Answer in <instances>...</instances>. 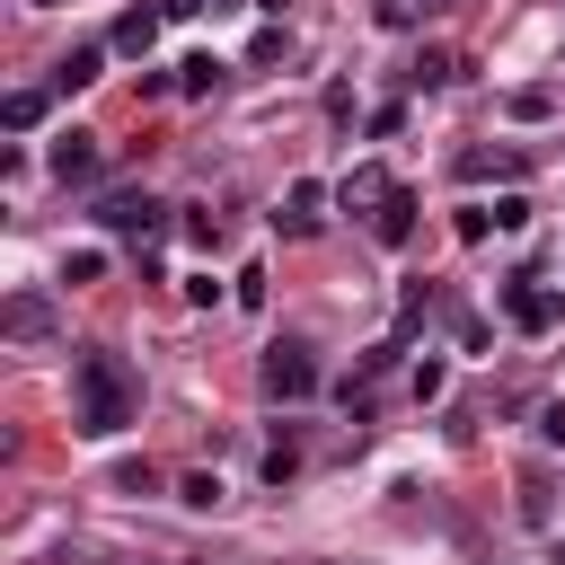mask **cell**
I'll return each mask as SVG.
<instances>
[{"instance_id": "obj_3", "label": "cell", "mask_w": 565, "mask_h": 565, "mask_svg": "<svg viewBox=\"0 0 565 565\" xmlns=\"http://www.w3.org/2000/svg\"><path fill=\"white\" fill-rule=\"evenodd\" d=\"M503 318L530 327V335H547V327L565 318V291H547V282H503Z\"/></svg>"}, {"instance_id": "obj_20", "label": "cell", "mask_w": 565, "mask_h": 565, "mask_svg": "<svg viewBox=\"0 0 565 565\" xmlns=\"http://www.w3.org/2000/svg\"><path fill=\"white\" fill-rule=\"evenodd\" d=\"M539 441H556V450H565V397H547V406H539Z\"/></svg>"}, {"instance_id": "obj_9", "label": "cell", "mask_w": 565, "mask_h": 565, "mask_svg": "<svg viewBox=\"0 0 565 565\" xmlns=\"http://www.w3.org/2000/svg\"><path fill=\"white\" fill-rule=\"evenodd\" d=\"M97 71H106V44H71V53H62V62H53V88H62V97H71V88H88V79H97Z\"/></svg>"}, {"instance_id": "obj_5", "label": "cell", "mask_w": 565, "mask_h": 565, "mask_svg": "<svg viewBox=\"0 0 565 565\" xmlns=\"http://www.w3.org/2000/svg\"><path fill=\"white\" fill-rule=\"evenodd\" d=\"M44 168H53L62 185H88V177H97V132H79V124H71V132H53Z\"/></svg>"}, {"instance_id": "obj_11", "label": "cell", "mask_w": 565, "mask_h": 565, "mask_svg": "<svg viewBox=\"0 0 565 565\" xmlns=\"http://www.w3.org/2000/svg\"><path fill=\"white\" fill-rule=\"evenodd\" d=\"M335 203H344V212H362V203L380 212V203H388V168H353V177L335 185Z\"/></svg>"}, {"instance_id": "obj_19", "label": "cell", "mask_w": 565, "mask_h": 565, "mask_svg": "<svg viewBox=\"0 0 565 565\" xmlns=\"http://www.w3.org/2000/svg\"><path fill=\"white\" fill-rule=\"evenodd\" d=\"M521 521H547V477H521Z\"/></svg>"}, {"instance_id": "obj_14", "label": "cell", "mask_w": 565, "mask_h": 565, "mask_svg": "<svg viewBox=\"0 0 565 565\" xmlns=\"http://www.w3.org/2000/svg\"><path fill=\"white\" fill-rule=\"evenodd\" d=\"M406 79H415V88H450V79H459V62H450V53H415V71H406Z\"/></svg>"}, {"instance_id": "obj_24", "label": "cell", "mask_w": 565, "mask_h": 565, "mask_svg": "<svg viewBox=\"0 0 565 565\" xmlns=\"http://www.w3.org/2000/svg\"><path fill=\"white\" fill-rule=\"evenodd\" d=\"M35 9H53V0H35Z\"/></svg>"}, {"instance_id": "obj_13", "label": "cell", "mask_w": 565, "mask_h": 565, "mask_svg": "<svg viewBox=\"0 0 565 565\" xmlns=\"http://www.w3.org/2000/svg\"><path fill=\"white\" fill-rule=\"evenodd\" d=\"M177 88H185V97H212V88H221V62H212V53L177 62Z\"/></svg>"}, {"instance_id": "obj_16", "label": "cell", "mask_w": 565, "mask_h": 565, "mask_svg": "<svg viewBox=\"0 0 565 565\" xmlns=\"http://www.w3.org/2000/svg\"><path fill=\"white\" fill-rule=\"evenodd\" d=\"M97 274H106V256H97V247H79V256H62V282H97Z\"/></svg>"}, {"instance_id": "obj_2", "label": "cell", "mask_w": 565, "mask_h": 565, "mask_svg": "<svg viewBox=\"0 0 565 565\" xmlns=\"http://www.w3.org/2000/svg\"><path fill=\"white\" fill-rule=\"evenodd\" d=\"M97 221H106L115 238H141V247H150V238L168 230V212H159L150 194H106V203H97Z\"/></svg>"}, {"instance_id": "obj_23", "label": "cell", "mask_w": 565, "mask_h": 565, "mask_svg": "<svg viewBox=\"0 0 565 565\" xmlns=\"http://www.w3.org/2000/svg\"><path fill=\"white\" fill-rule=\"evenodd\" d=\"M547 565H565V547H556V556H547Z\"/></svg>"}, {"instance_id": "obj_21", "label": "cell", "mask_w": 565, "mask_h": 565, "mask_svg": "<svg viewBox=\"0 0 565 565\" xmlns=\"http://www.w3.org/2000/svg\"><path fill=\"white\" fill-rule=\"evenodd\" d=\"M256 9H265V18H282V9H291V0H256Z\"/></svg>"}, {"instance_id": "obj_6", "label": "cell", "mask_w": 565, "mask_h": 565, "mask_svg": "<svg viewBox=\"0 0 565 565\" xmlns=\"http://www.w3.org/2000/svg\"><path fill=\"white\" fill-rule=\"evenodd\" d=\"M0 327H9L18 344H44V335H53V300H44V291H18V300L0 309Z\"/></svg>"}, {"instance_id": "obj_7", "label": "cell", "mask_w": 565, "mask_h": 565, "mask_svg": "<svg viewBox=\"0 0 565 565\" xmlns=\"http://www.w3.org/2000/svg\"><path fill=\"white\" fill-rule=\"evenodd\" d=\"M318 212H327V185H318V177H300V185L282 194V212H274V221H282L291 238H309V230H318Z\"/></svg>"}, {"instance_id": "obj_15", "label": "cell", "mask_w": 565, "mask_h": 565, "mask_svg": "<svg viewBox=\"0 0 565 565\" xmlns=\"http://www.w3.org/2000/svg\"><path fill=\"white\" fill-rule=\"evenodd\" d=\"M512 115H521V124H539V115H556V88H512Z\"/></svg>"}, {"instance_id": "obj_1", "label": "cell", "mask_w": 565, "mask_h": 565, "mask_svg": "<svg viewBox=\"0 0 565 565\" xmlns=\"http://www.w3.org/2000/svg\"><path fill=\"white\" fill-rule=\"evenodd\" d=\"M141 415V380H132V362L124 353H106V344H79L71 353V424L79 433H124Z\"/></svg>"}, {"instance_id": "obj_10", "label": "cell", "mask_w": 565, "mask_h": 565, "mask_svg": "<svg viewBox=\"0 0 565 565\" xmlns=\"http://www.w3.org/2000/svg\"><path fill=\"white\" fill-rule=\"evenodd\" d=\"M159 18H168V9H124V18H115V53H150V44H159Z\"/></svg>"}, {"instance_id": "obj_8", "label": "cell", "mask_w": 565, "mask_h": 565, "mask_svg": "<svg viewBox=\"0 0 565 565\" xmlns=\"http://www.w3.org/2000/svg\"><path fill=\"white\" fill-rule=\"evenodd\" d=\"M371 238H380V247H406V238H415V194H406V185H388V203L371 212Z\"/></svg>"}, {"instance_id": "obj_4", "label": "cell", "mask_w": 565, "mask_h": 565, "mask_svg": "<svg viewBox=\"0 0 565 565\" xmlns=\"http://www.w3.org/2000/svg\"><path fill=\"white\" fill-rule=\"evenodd\" d=\"M309 388H318L309 344H274V353H265V397H309Z\"/></svg>"}, {"instance_id": "obj_22", "label": "cell", "mask_w": 565, "mask_h": 565, "mask_svg": "<svg viewBox=\"0 0 565 565\" xmlns=\"http://www.w3.org/2000/svg\"><path fill=\"white\" fill-rule=\"evenodd\" d=\"M424 9H459V0H424Z\"/></svg>"}, {"instance_id": "obj_17", "label": "cell", "mask_w": 565, "mask_h": 565, "mask_svg": "<svg viewBox=\"0 0 565 565\" xmlns=\"http://www.w3.org/2000/svg\"><path fill=\"white\" fill-rule=\"evenodd\" d=\"M291 468H300V441H291V433H282V441H274V450H265V477H274V486H282V477H291Z\"/></svg>"}, {"instance_id": "obj_12", "label": "cell", "mask_w": 565, "mask_h": 565, "mask_svg": "<svg viewBox=\"0 0 565 565\" xmlns=\"http://www.w3.org/2000/svg\"><path fill=\"white\" fill-rule=\"evenodd\" d=\"M0 124H9V132H35V124H44V88H9Z\"/></svg>"}, {"instance_id": "obj_18", "label": "cell", "mask_w": 565, "mask_h": 565, "mask_svg": "<svg viewBox=\"0 0 565 565\" xmlns=\"http://www.w3.org/2000/svg\"><path fill=\"white\" fill-rule=\"evenodd\" d=\"M177 494H185V503H194V512H212V503H221V477H203V468H194V477H185V486H177Z\"/></svg>"}]
</instances>
